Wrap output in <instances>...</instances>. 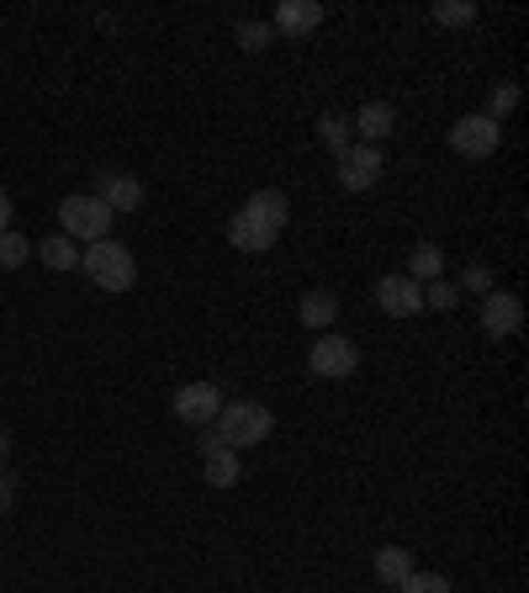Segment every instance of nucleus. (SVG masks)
Wrapping results in <instances>:
<instances>
[{
  "label": "nucleus",
  "instance_id": "5701e85b",
  "mask_svg": "<svg viewBox=\"0 0 529 593\" xmlns=\"http://www.w3.org/2000/svg\"><path fill=\"white\" fill-rule=\"evenodd\" d=\"M270 43H276L270 22H238V48H244V54H260V48H270Z\"/></svg>",
  "mask_w": 529,
  "mask_h": 593
},
{
  "label": "nucleus",
  "instance_id": "7ed1b4c3",
  "mask_svg": "<svg viewBox=\"0 0 529 593\" xmlns=\"http://www.w3.org/2000/svg\"><path fill=\"white\" fill-rule=\"evenodd\" d=\"M58 223H64V239L75 244H101L111 239V207H106L101 196H64L58 202Z\"/></svg>",
  "mask_w": 529,
  "mask_h": 593
},
{
  "label": "nucleus",
  "instance_id": "f257e3e1",
  "mask_svg": "<svg viewBox=\"0 0 529 593\" xmlns=\"http://www.w3.org/2000/svg\"><path fill=\"white\" fill-rule=\"evenodd\" d=\"M270 430H276V413L264 403H249V398H244V403H223V413L202 430V451H212V445L244 451V445H260Z\"/></svg>",
  "mask_w": 529,
  "mask_h": 593
},
{
  "label": "nucleus",
  "instance_id": "423d86ee",
  "mask_svg": "<svg viewBox=\"0 0 529 593\" xmlns=\"http://www.w3.org/2000/svg\"><path fill=\"white\" fill-rule=\"evenodd\" d=\"M217 413H223V387H217V381H185L181 392H175V419H181V424L207 430Z\"/></svg>",
  "mask_w": 529,
  "mask_h": 593
},
{
  "label": "nucleus",
  "instance_id": "20e7f679",
  "mask_svg": "<svg viewBox=\"0 0 529 593\" xmlns=\"http://www.w3.org/2000/svg\"><path fill=\"white\" fill-rule=\"evenodd\" d=\"M307 371H313L317 381H344L360 371V345L355 339H344V334H317L313 351H307Z\"/></svg>",
  "mask_w": 529,
  "mask_h": 593
},
{
  "label": "nucleus",
  "instance_id": "f8f14e48",
  "mask_svg": "<svg viewBox=\"0 0 529 593\" xmlns=\"http://www.w3.org/2000/svg\"><path fill=\"white\" fill-rule=\"evenodd\" d=\"M276 228H264L260 217H249V213H234L228 217V244L234 249H244V255H264V249H276Z\"/></svg>",
  "mask_w": 529,
  "mask_h": 593
},
{
  "label": "nucleus",
  "instance_id": "2eb2a0df",
  "mask_svg": "<svg viewBox=\"0 0 529 593\" xmlns=\"http://www.w3.org/2000/svg\"><path fill=\"white\" fill-rule=\"evenodd\" d=\"M238 477H244L238 451H228V445H212V451H202V483H207V487H234Z\"/></svg>",
  "mask_w": 529,
  "mask_h": 593
},
{
  "label": "nucleus",
  "instance_id": "4468645a",
  "mask_svg": "<svg viewBox=\"0 0 529 593\" xmlns=\"http://www.w3.org/2000/svg\"><path fill=\"white\" fill-rule=\"evenodd\" d=\"M355 133H360V143H381L387 133H397V111L387 107V101H366V107L355 111V122H349Z\"/></svg>",
  "mask_w": 529,
  "mask_h": 593
},
{
  "label": "nucleus",
  "instance_id": "412c9836",
  "mask_svg": "<svg viewBox=\"0 0 529 593\" xmlns=\"http://www.w3.org/2000/svg\"><path fill=\"white\" fill-rule=\"evenodd\" d=\"M397 593H455V589H450L445 572H408V578L397 583Z\"/></svg>",
  "mask_w": 529,
  "mask_h": 593
},
{
  "label": "nucleus",
  "instance_id": "f03ea898",
  "mask_svg": "<svg viewBox=\"0 0 529 593\" xmlns=\"http://www.w3.org/2000/svg\"><path fill=\"white\" fill-rule=\"evenodd\" d=\"M79 270H85L106 296L132 292V281H138V260H132V249L128 244H111V239L90 244V249L79 255Z\"/></svg>",
  "mask_w": 529,
  "mask_h": 593
},
{
  "label": "nucleus",
  "instance_id": "9d476101",
  "mask_svg": "<svg viewBox=\"0 0 529 593\" xmlns=\"http://www.w3.org/2000/svg\"><path fill=\"white\" fill-rule=\"evenodd\" d=\"M90 196H101L106 207H111V217L138 213L143 207V181L138 175H117V170H96V191Z\"/></svg>",
  "mask_w": 529,
  "mask_h": 593
},
{
  "label": "nucleus",
  "instance_id": "b1692460",
  "mask_svg": "<svg viewBox=\"0 0 529 593\" xmlns=\"http://www.w3.org/2000/svg\"><path fill=\"white\" fill-rule=\"evenodd\" d=\"M26 255H32V244H26L17 228H6V234H0V270H17Z\"/></svg>",
  "mask_w": 529,
  "mask_h": 593
},
{
  "label": "nucleus",
  "instance_id": "cd10ccee",
  "mask_svg": "<svg viewBox=\"0 0 529 593\" xmlns=\"http://www.w3.org/2000/svg\"><path fill=\"white\" fill-rule=\"evenodd\" d=\"M11 504H17V487H11V477H6V472H0V514L11 509Z\"/></svg>",
  "mask_w": 529,
  "mask_h": 593
},
{
  "label": "nucleus",
  "instance_id": "a878e982",
  "mask_svg": "<svg viewBox=\"0 0 529 593\" xmlns=\"http://www.w3.org/2000/svg\"><path fill=\"white\" fill-rule=\"evenodd\" d=\"M514 107H519V85H514V80H503L498 90H493V101H487V117H493V122L503 128V122H508V111H514Z\"/></svg>",
  "mask_w": 529,
  "mask_h": 593
},
{
  "label": "nucleus",
  "instance_id": "a211bd4d",
  "mask_svg": "<svg viewBox=\"0 0 529 593\" xmlns=\"http://www.w3.org/2000/svg\"><path fill=\"white\" fill-rule=\"evenodd\" d=\"M408 572H413V551H402V546H381V551H376V578H381V583L397 589Z\"/></svg>",
  "mask_w": 529,
  "mask_h": 593
},
{
  "label": "nucleus",
  "instance_id": "bb28decb",
  "mask_svg": "<svg viewBox=\"0 0 529 593\" xmlns=\"http://www.w3.org/2000/svg\"><path fill=\"white\" fill-rule=\"evenodd\" d=\"M461 302V292L450 287V281H429V292H423V308H440V313H450Z\"/></svg>",
  "mask_w": 529,
  "mask_h": 593
},
{
  "label": "nucleus",
  "instance_id": "ddd939ff",
  "mask_svg": "<svg viewBox=\"0 0 529 593\" xmlns=\"http://www.w3.org/2000/svg\"><path fill=\"white\" fill-rule=\"evenodd\" d=\"M238 213H249V217H260L264 228H276V234H287V223H291V202H287V191H255Z\"/></svg>",
  "mask_w": 529,
  "mask_h": 593
},
{
  "label": "nucleus",
  "instance_id": "39448f33",
  "mask_svg": "<svg viewBox=\"0 0 529 593\" xmlns=\"http://www.w3.org/2000/svg\"><path fill=\"white\" fill-rule=\"evenodd\" d=\"M498 143H503V128L487 111H472V117H461V122L450 128V149H455L461 160H487V154H498Z\"/></svg>",
  "mask_w": 529,
  "mask_h": 593
},
{
  "label": "nucleus",
  "instance_id": "6ab92c4d",
  "mask_svg": "<svg viewBox=\"0 0 529 593\" xmlns=\"http://www.w3.org/2000/svg\"><path fill=\"white\" fill-rule=\"evenodd\" d=\"M37 255H43V266H48V270H75V266H79L75 239H64V234L43 239V244H37Z\"/></svg>",
  "mask_w": 529,
  "mask_h": 593
},
{
  "label": "nucleus",
  "instance_id": "6e6552de",
  "mask_svg": "<svg viewBox=\"0 0 529 593\" xmlns=\"http://www.w3.org/2000/svg\"><path fill=\"white\" fill-rule=\"evenodd\" d=\"M525 328V302L514 292H487L482 296V334L487 339H514Z\"/></svg>",
  "mask_w": 529,
  "mask_h": 593
},
{
  "label": "nucleus",
  "instance_id": "c85d7f7f",
  "mask_svg": "<svg viewBox=\"0 0 529 593\" xmlns=\"http://www.w3.org/2000/svg\"><path fill=\"white\" fill-rule=\"evenodd\" d=\"M6 228H11V196L0 191V234H6Z\"/></svg>",
  "mask_w": 529,
  "mask_h": 593
},
{
  "label": "nucleus",
  "instance_id": "0eeeda50",
  "mask_svg": "<svg viewBox=\"0 0 529 593\" xmlns=\"http://www.w3.org/2000/svg\"><path fill=\"white\" fill-rule=\"evenodd\" d=\"M334 160H339V186L344 191H370L376 181H381V170H387L376 143H349V149L334 154Z\"/></svg>",
  "mask_w": 529,
  "mask_h": 593
},
{
  "label": "nucleus",
  "instance_id": "4be33fe9",
  "mask_svg": "<svg viewBox=\"0 0 529 593\" xmlns=\"http://www.w3.org/2000/svg\"><path fill=\"white\" fill-rule=\"evenodd\" d=\"M434 22H445V28H472L476 6L472 0H440V6H434Z\"/></svg>",
  "mask_w": 529,
  "mask_h": 593
},
{
  "label": "nucleus",
  "instance_id": "dca6fc26",
  "mask_svg": "<svg viewBox=\"0 0 529 593\" xmlns=\"http://www.w3.org/2000/svg\"><path fill=\"white\" fill-rule=\"evenodd\" d=\"M402 276H408V281H440V276H445V249H440V244L434 239H419L413 244V255H408V270H402Z\"/></svg>",
  "mask_w": 529,
  "mask_h": 593
},
{
  "label": "nucleus",
  "instance_id": "1a4fd4ad",
  "mask_svg": "<svg viewBox=\"0 0 529 593\" xmlns=\"http://www.w3.org/2000/svg\"><path fill=\"white\" fill-rule=\"evenodd\" d=\"M376 308H381L387 319H419L423 287L408 281V276H381V281H376Z\"/></svg>",
  "mask_w": 529,
  "mask_h": 593
},
{
  "label": "nucleus",
  "instance_id": "c756f323",
  "mask_svg": "<svg viewBox=\"0 0 529 593\" xmlns=\"http://www.w3.org/2000/svg\"><path fill=\"white\" fill-rule=\"evenodd\" d=\"M6 456H11V430H0V466H6Z\"/></svg>",
  "mask_w": 529,
  "mask_h": 593
},
{
  "label": "nucleus",
  "instance_id": "aec40b11",
  "mask_svg": "<svg viewBox=\"0 0 529 593\" xmlns=\"http://www.w3.org/2000/svg\"><path fill=\"white\" fill-rule=\"evenodd\" d=\"M355 128H349V122H344L339 111H323V117H317V138H323V143H328V149H334V154H344V149H349V143H355Z\"/></svg>",
  "mask_w": 529,
  "mask_h": 593
},
{
  "label": "nucleus",
  "instance_id": "393cba45",
  "mask_svg": "<svg viewBox=\"0 0 529 593\" xmlns=\"http://www.w3.org/2000/svg\"><path fill=\"white\" fill-rule=\"evenodd\" d=\"M455 292L487 296V292H498V281H493V270H487V266H466V270H461V281H455Z\"/></svg>",
  "mask_w": 529,
  "mask_h": 593
},
{
  "label": "nucleus",
  "instance_id": "9b49d317",
  "mask_svg": "<svg viewBox=\"0 0 529 593\" xmlns=\"http://www.w3.org/2000/svg\"><path fill=\"white\" fill-rule=\"evenodd\" d=\"M323 28V6L317 0H281L276 6V22H270V32H281V37H302V32Z\"/></svg>",
  "mask_w": 529,
  "mask_h": 593
},
{
  "label": "nucleus",
  "instance_id": "f3484780",
  "mask_svg": "<svg viewBox=\"0 0 529 593\" xmlns=\"http://www.w3.org/2000/svg\"><path fill=\"white\" fill-rule=\"evenodd\" d=\"M296 319L313 328V334H328V328H334V319H339V296H334V292H307V296H302V308H296Z\"/></svg>",
  "mask_w": 529,
  "mask_h": 593
}]
</instances>
